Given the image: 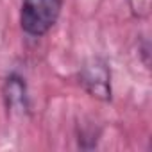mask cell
<instances>
[{
  "label": "cell",
  "instance_id": "cell-1",
  "mask_svg": "<svg viewBox=\"0 0 152 152\" xmlns=\"http://www.w3.org/2000/svg\"><path fill=\"white\" fill-rule=\"evenodd\" d=\"M63 0H23L20 11V25L25 34L39 38L47 34L57 22Z\"/></svg>",
  "mask_w": 152,
  "mask_h": 152
},
{
  "label": "cell",
  "instance_id": "cell-2",
  "mask_svg": "<svg viewBox=\"0 0 152 152\" xmlns=\"http://www.w3.org/2000/svg\"><path fill=\"white\" fill-rule=\"evenodd\" d=\"M79 84L102 102L111 100V70L102 57H91L79 70Z\"/></svg>",
  "mask_w": 152,
  "mask_h": 152
},
{
  "label": "cell",
  "instance_id": "cell-3",
  "mask_svg": "<svg viewBox=\"0 0 152 152\" xmlns=\"http://www.w3.org/2000/svg\"><path fill=\"white\" fill-rule=\"evenodd\" d=\"M4 102L9 113L23 115L29 109V97H27V84L18 73H11L4 83Z\"/></svg>",
  "mask_w": 152,
  "mask_h": 152
},
{
  "label": "cell",
  "instance_id": "cell-4",
  "mask_svg": "<svg viewBox=\"0 0 152 152\" xmlns=\"http://www.w3.org/2000/svg\"><path fill=\"white\" fill-rule=\"evenodd\" d=\"M150 2L152 0H129V7L131 13L136 18H145L150 13Z\"/></svg>",
  "mask_w": 152,
  "mask_h": 152
},
{
  "label": "cell",
  "instance_id": "cell-5",
  "mask_svg": "<svg viewBox=\"0 0 152 152\" xmlns=\"http://www.w3.org/2000/svg\"><path fill=\"white\" fill-rule=\"evenodd\" d=\"M141 54H143V61H145V64L148 66V41L143 43V50H141Z\"/></svg>",
  "mask_w": 152,
  "mask_h": 152
}]
</instances>
